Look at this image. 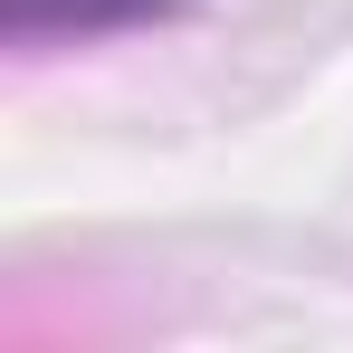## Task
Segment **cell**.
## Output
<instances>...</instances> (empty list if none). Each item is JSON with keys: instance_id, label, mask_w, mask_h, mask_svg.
<instances>
[{"instance_id": "1", "label": "cell", "mask_w": 353, "mask_h": 353, "mask_svg": "<svg viewBox=\"0 0 353 353\" xmlns=\"http://www.w3.org/2000/svg\"><path fill=\"white\" fill-rule=\"evenodd\" d=\"M181 0H0L10 39L19 48H58V39H115V29H143V19H172Z\"/></svg>"}]
</instances>
